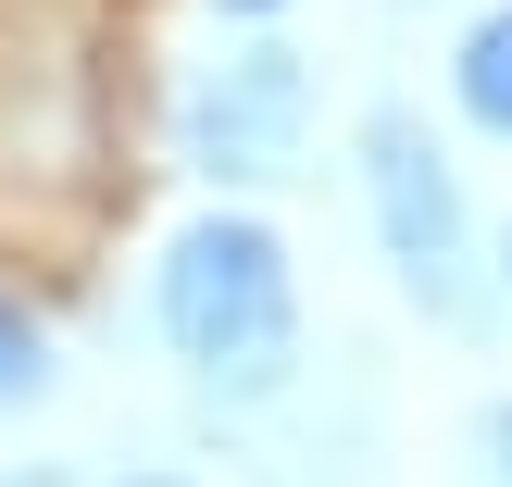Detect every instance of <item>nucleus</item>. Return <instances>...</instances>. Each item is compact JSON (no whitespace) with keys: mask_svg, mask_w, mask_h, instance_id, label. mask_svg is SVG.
I'll return each mask as SVG.
<instances>
[{"mask_svg":"<svg viewBox=\"0 0 512 487\" xmlns=\"http://www.w3.org/2000/svg\"><path fill=\"white\" fill-rule=\"evenodd\" d=\"M163 350L188 363V388L213 413H263V400L300 388V275H288V238L250 213H200L188 238L163 250Z\"/></svg>","mask_w":512,"mask_h":487,"instance_id":"obj_1","label":"nucleus"},{"mask_svg":"<svg viewBox=\"0 0 512 487\" xmlns=\"http://www.w3.org/2000/svg\"><path fill=\"white\" fill-rule=\"evenodd\" d=\"M450 100H463L475 138H512V0L463 25V50H450Z\"/></svg>","mask_w":512,"mask_h":487,"instance_id":"obj_4","label":"nucleus"},{"mask_svg":"<svg viewBox=\"0 0 512 487\" xmlns=\"http://www.w3.org/2000/svg\"><path fill=\"white\" fill-rule=\"evenodd\" d=\"M50 325L25 313V288H0V413H25V400H50Z\"/></svg>","mask_w":512,"mask_h":487,"instance_id":"obj_5","label":"nucleus"},{"mask_svg":"<svg viewBox=\"0 0 512 487\" xmlns=\"http://www.w3.org/2000/svg\"><path fill=\"white\" fill-rule=\"evenodd\" d=\"M488 300H512V225H500V288H488Z\"/></svg>","mask_w":512,"mask_h":487,"instance_id":"obj_9","label":"nucleus"},{"mask_svg":"<svg viewBox=\"0 0 512 487\" xmlns=\"http://www.w3.org/2000/svg\"><path fill=\"white\" fill-rule=\"evenodd\" d=\"M213 13H225V25H263V13H288V0H213Z\"/></svg>","mask_w":512,"mask_h":487,"instance_id":"obj_8","label":"nucleus"},{"mask_svg":"<svg viewBox=\"0 0 512 487\" xmlns=\"http://www.w3.org/2000/svg\"><path fill=\"white\" fill-rule=\"evenodd\" d=\"M363 200H375V250H388L400 288H413L438 325H488V263H475L463 175L438 163V138H425L400 100L363 113Z\"/></svg>","mask_w":512,"mask_h":487,"instance_id":"obj_2","label":"nucleus"},{"mask_svg":"<svg viewBox=\"0 0 512 487\" xmlns=\"http://www.w3.org/2000/svg\"><path fill=\"white\" fill-rule=\"evenodd\" d=\"M475 450H488V487H512V400H488V425H475Z\"/></svg>","mask_w":512,"mask_h":487,"instance_id":"obj_6","label":"nucleus"},{"mask_svg":"<svg viewBox=\"0 0 512 487\" xmlns=\"http://www.w3.org/2000/svg\"><path fill=\"white\" fill-rule=\"evenodd\" d=\"M0 487H88V475H63V463H25V475H0Z\"/></svg>","mask_w":512,"mask_h":487,"instance_id":"obj_7","label":"nucleus"},{"mask_svg":"<svg viewBox=\"0 0 512 487\" xmlns=\"http://www.w3.org/2000/svg\"><path fill=\"white\" fill-rule=\"evenodd\" d=\"M175 138H188V163L213 175V188H275V175H300V138H313V75H300V50L250 38V50H225V63H200V88L175 100Z\"/></svg>","mask_w":512,"mask_h":487,"instance_id":"obj_3","label":"nucleus"}]
</instances>
